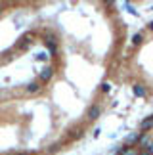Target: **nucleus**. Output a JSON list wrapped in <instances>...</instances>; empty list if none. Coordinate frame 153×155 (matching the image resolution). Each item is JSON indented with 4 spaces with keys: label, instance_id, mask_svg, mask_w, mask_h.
Returning a JSON list of instances; mask_svg holds the SVG:
<instances>
[{
    "label": "nucleus",
    "instance_id": "f03ea898",
    "mask_svg": "<svg viewBox=\"0 0 153 155\" xmlns=\"http://www.w3.org/2000/svg\"><path fill=\"white\" fill-rule=\"evenodd\" d=\"M102 115V109H99V105H90L86 111V119L88 121H96V119Z\"/></svg>",
    "mask_w": 153,
    "mask_h": 155
},
{
    "label": "nucleus",
    "instance_id": "f3484780",
    "mask_svg": "<svg viewBox=\"0 0 153 155\" xmlns=\"http://www.w3.org/2000/svg\"><path fill=\"white\" fill-rule=\"evenodd\" d=\"M140 155H149V153H148V151H142V153H140Z\"/></svg>",
    "mask_w": 153,
    "mask_h": 155
},
{
    "label": "nucleus",
    "instance_id": "20e7f679",
    "mask_svg": "<svg viewBox=\"0 0 153 155\" xmlns=\"http://www.w3.org/2000/svg\"><path fill=\"white\" fill-rule=\"evenodd\" d=\"M153 128V115H149L148 119H144L142 121V124H140V130H142V134H145L148 130H151Z\"/></svg>",
    "mask_w": 153,
    "mask_h": 155
},
{
    "label": "nucleus",
    "instance_id": "9b49d317",
    "mask_svg": "<svg viewBox=\"0 0 153 155\" xmlns=\"http://www.w3.org/2000/svg\"><path fill=\"white\" fill-rule=\"evenodd\" d=\"M31 38H33V35H31V33H25V35L21 37V44H23V46H27L29 42H31Z\"/></svg>",
    "mask_w": 153,
    "mask_h": 155
},
{
    "label": "nucleus",
    "instance_id": "dca6fc26",
    "mask_svg": "<svg viewBox=\"0 0 153 155\" xmlns=\"http://www.w3.org/2000/svg\"><path fill=\"white\" fill-rule=\"evenodd\" d=\"M148 29H149V31H153V21H149V23H148Z\"/></svg>",
    "mask_w": 153,
    "mask_h": 155
},
{
    "label": "nucleus",
    "instance_id": "a211bd4d",
    "mask_svg": "<svg viewBox=\"0 0 153 155\" xmlns=\"http://www.w3.org/2000/svg\"><path fill=\"white\" fill-rule=\"evenodd\" d=\"M0 15H2V8H0Z\"/></svg>",
    "mask_w": 153,
    "mask_h": 155
},
{
    "label": "nucleus",
    "instance_id": "6ab92c4d",
    "mask_svg": "<svg viewBox=\"0 0 153 155\" xmlns=\"http://www.w3.org/2000/svg\"><path fill=\"white\" fill-rule=\"evenodd\" d=\"M151 10H153V6H151Z\"/></svg>",
    "mask_w": 153,
    "mask_h": 155
},
{
    "label": "nucleus",
    "instance_id": "f257e3e1",
    "mask_svg": "<svg viewBox=\"0 0 153 155\" xmlns=\"http://www.w3.org/2000/svg\"><path fill=\"white\" fill-rule=\"evenodd\" d=\"M52 77H54V67H44L38 73V82H50Z\"/></svg>",
    "mask_w": 153,
    "mask_h": 155
},
{
    "label": "nucleus",
    "instance_id": "0eeeda50",
    "mask_svg": "<svg viewBox=\"0 0 153 155\" xmlns=\"http://www.w3.org/2000/svg\"><path fill=\"white\" fill-rule=\"evenodd\" d=\"M117 155H140L136 150H132V147H121V150H119V153H117Z\"/></svg>",
    "mask_w": 153,
    "mask_h": 155
},
{
    "label": "nucleus",
    "instance_id": "2eb2a0df",
    "mask_svg": "<svg viewBox=\"0 0 153 155\" xmlns=\"http://www.w3.org/2000/svg\"><path fill=\"white\" fill-rule=\"evenodd\" d=\"M99 132H102V128H99V127H96V128H94V138H98V136H99Z\"/></svg>",
    "mask_w": 153,
    "mask_h": 155
},
{
    "label": "nucleus",
    "instance_id": "6e6552de",
    "mask_svg": "<svg viewBox=\"0 0 153 155\" xmlns=\"http://www.w3.org/2000/svg\"><path fill=\"white\" fill-rule=\"evenodd\" d=\"M46 46H48V56H56L57 54V44L56 42H46Z\"/></svg>",
    "mask_w": 153,
    "mask_h": 155
},
{
    "label": "nucleus",
    "instance_id": "1a4fd4ad",
    "mask_svg": "<svg viewBox=\"0 0 153 155\" xmlns=\"http://www.w3.org/2000/svg\"><path fill=\"white\" fill-rule=\"evenodd\" d=\"M142 40H144V35H142V33H136V35L132 37V44L138 46V44H142Z\"/></svg>",
    "mask_w": 153,
    "mask_h": 155
},
{
    "label": "nucleus",
    "instance_id": "423d86ee",
    "mask_svg": "<svg viewBox=\"0 0 153 155\" xmlns=\"http://www.w3.org/2000/svg\"><path fill=\"white\" fill-rule=\"evenodd\" d=\"M132 94L136 98H145V88L142 86V84H134L132 86Z\"/></svg>",
    "mask_w": 153,
    "mask_h": 155
},
{
    "label": "nucleus",
    "instance_id": "f8f14e48",
    "mask_svg": "<svg viewBox=\"0 0 153 155\" xmlns=\"http://www.w3.org/2000/svg\"><path fill=\"white\" fill-rule=\"evenodd\" d=\"M34 59H37V61H46V59H50V56L46 52H40V54H37V56H34Z\"/></svg>",
    "mask_w": 153,
    "mask_h": 155
},
{
    "label": "nucleus",
    "instance_id": "39448f33",
    "mask_svg": "<svg viewBox=\"0 0 153 155\" xmlns=\"http://www.w3.org/2000/svg\"><path fill=\"white\" fill-rule=\"evenodd\" d=\"M138 140H140V132L128 134V136H126V140H125V146H126V147H130L132 144H138Z\"/></svg>",
    "mask_w": 153,
    "mask_h": 155
},
{
    "label": "nucleus",
    "instance_id": "ddd939ff",
    "mask_svg": "<svg viewBox=\"0 0 153 155\" xmlns=\"http://www.w3.org/2000/svg\"><path fill=\"white\" fill-rule=\"evenodd\" d=\"M109 90H111V82H103V84H102V92L107 94Z\"/></svg>",
    "mask_w": 153,
    "mask_h": 155
},
{
    "label": "nucleus",
    "instance_id": "7ed1b4c3",
    "mask_svg": "<svg viewBox=\"0 0 153 155\" xmlns=\"http://www.w3.org/2000/svg\"><path fill=\"white\" fill-rule=\"evenodd\" d=\"M40 82L38 81H31V82H27V86H25V90H27V94H37V92H40Z\"/></svg>",
    "mask_w": 153,
    "mask_h": 155
},
{
    "label": "nucleus",
    "instance_id": "9d476101",
    "mask_svg": "<svg viewBox=\"0 0 153 155\" xmlns=\"http://www.w3.org/2000/svg\"><path fill=\"white\" fill-rule=\"evenodd\" d=\"M125 10L128 12V14H132V15H136V17L140 15V14H138V10H136V8H134V6H132V4H128V2L125 4Z\"/></svg>",
    "mask_w": 153,
    "mask_h": 155
},
{
    "label": "nucleus",
    "instance_id": "4468645a",
    "mask_svg": "<svg viewBox=\"0 0 153 155\" xmlns=\"http://www.w3.org/2000/svg\"><path fill=\"white\" fill-rule=\"evenodd\" d=\"M144 151H148L149 155H153V142H151V144H149L148 147H145V150H144Z\"/></svg>",
    "mask_w": 153,
    "mask_h": 155
}]
</instances>
